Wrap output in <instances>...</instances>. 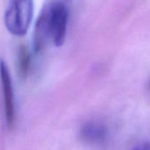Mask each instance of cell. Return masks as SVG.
Returning a JSON list of instances; mask_svg holds the SVG:
<instances>
[{
    "label": "cell",
    "instance_id": "cell-1",
    "mask_svg": "<svg viewBox=\"0 0 150 150\" xmlns=\"http://www.w3.org/2000/svg\"><path fill=\"white\" fill-rule=\"evenodd\" d=\"M69 20V9L62 0H51L42 7L35 28L34 50L39 53L50 41L57 47L65 41Z\"/></svg>",
    "mask_w": 150,
    "mask_h": 150
},
{
    "label": "cell",
    "instance_id": "cell-6",
    "mask_svg": "<svg viewBox=\"0 0 150 150\" xmlns=\"http://www.w3.org/2000/svg\"><path fill=\"white\" fill-rule=\"evenodd\" d=\"M132 150H150V143L143 142V143L138 144Z\"/></svg>",
    "mask_w": 150,
    "mask_h": 150
},
{
    "label": "cell",
    "instance_id": "cell-3",
    "mask_svg": "<svg viewBox=\"0 0 150 150\" xmlns=\"http://www.w3.org/2000/svg\"><path fill=\"white\" fill-rule=\"evenodd\" d=\"M0 78L3 88L4 95V105L5 114L7 125L13 127L15 119V110H14V97L13 90L12 78L9 69L4 61H0Z\"/></svg>",
    "mask_w": 150,
    "mask_h": 150
},
{
    "label": "cell",
    "instance_id": "cell-4",
    "mask_svg": "<svg viewBox=\"0 0 150 150\" xmlns=\"http://www.w3.org/2000/svg\"><path fill=\"white\" fill-rule=\"evenodd\" d=\"M80 135L81 139L88 144H101L107 139L108 130L101 122L88 121L81 126Z\"/></svg>",
    "mask_w": 150,
    "mask_h": 150
},
{
    "label": "cell",
    "instance_id": "cell-5",
    "mask_svg": "<svg viewBox=\"0 0 150 150\" xmlns=\"http://www.w3.org/2000/svg\"><path fill=\"white\" fill-rule=\"evenodd\" d=\"M29 56L25 48H21L19 56V70L21 76L26 78L29 69Z\"/></svg>",
    "mask_w": 150,
    "mask_h": 150
},
{
    "label": "cell",
    "instance_id": "cell-2",
    "mask_svg": "<svg viewBox=\"0 0 150 150\" xmlns=\"http://www.w3.org/2000/svg\"><path fill=\"white\" fill-rule=\"evenodd\" d=\"M33 16V0H12L5 13V24L12 35L23 36L28 33Z\"/></svg>",
    "mask_w": 150,
    "mask_h": 150
}]
</instances>
